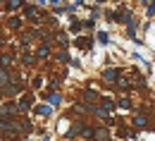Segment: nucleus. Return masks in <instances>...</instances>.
I'll return each instance as SVG.
<instances>
[{
  "label": "nucleus",
  "instance_id": "f257e3e1",
  "mask_svg": "<svg viewBox=\"0 0 155 141\" xmlns=\"http://www.w3.org/2000/svg\"><path fill=\"white\" fill-rule=\"evenodd\" d=\"M5 77H7V74H5V72H0V84H5Z\"/></svg>",
  "mask_w": 155,
  "mask_h": 141
}]
</instances>
